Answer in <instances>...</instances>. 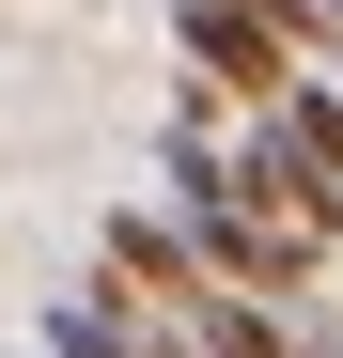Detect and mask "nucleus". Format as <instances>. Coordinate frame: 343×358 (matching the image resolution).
<instances>
[{
	"mask_svg": "<svg viewBox=\"0 0 343 358\" xmlns=\"http://www.w3.org/2000/svg\"><path fill=\"white\" fill-rule=\"evenodd\" d=\"M188 63H203V94L265 109L281 78L312 63V31H297V0H188Z\"/></svg>",
	"mask_w": 343,
	"mask_h": 358,
	"instance_id": "1",
	"label": "nucleus"
},
{
	"mask_svg": "<svg viewBox=\"0 0 343 358\" xmlns=\"http://www.w3.org/2000/svg\"><path fill=\"white\" fill-rule=\"evenodd\" d=\"M109 280H125L141 312H172V296L203 280V250H188V218H156V203H125V218H109Z\"/></svg>",
	"mask_w": 343,
	"mask_h": 358,
	"instance_id": "2",
	"label": "nucleus"
},
{
	"mask_svg": "<svg viewBox=\"0 0 343 358\" xmlns=\"http://www.w3.org/2000/svg\"><path fill=\"white\" fill-rule=\"evenodd\" d=\"M47 358H156V312L125 280H78L63 312H47Z\"/></svg>",
	"mask_w": 343,
	"mask_h": 358,
	"instance_id": "3",
	"label": "nucleus"
},
{
	"mask_svg": "<svg viewBox=\"0 0 343 358\" xmlns=\"http://www.w3.org/2000/svg\"><path fill=\"white\" fill-rule=\"evenodd\" d=\"M265 125H281V156H297V171H328V187H343V94H328V78H281Z\"/></svg>",
	"mask_w": 343,
	"mask_h": 358,
	"instance_id": "4",
	"label": "nucleus"
}]
</instances>
